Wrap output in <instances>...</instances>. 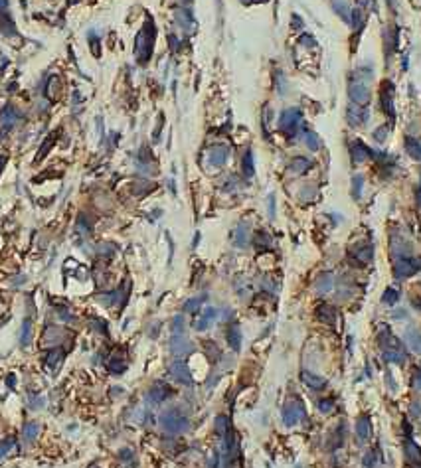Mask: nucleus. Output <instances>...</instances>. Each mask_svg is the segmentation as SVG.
I'll use <instances>...</instances> for the list:
<instances>
[{"label":"nucleus","instance_id":"61","mask_svg":"<svg viewBox=\"0 0 421 468\" xmlns=\"http://www.w3.org/2000/svg\"><path fill=\"white\" fill-rule=\"evenodd\" d=\"M182 2H188V0H182Z\"/></svg>","mask_w":421,"mask_h":468},{"label":"nucleus","instance_id":"34","mask_svg":"<svg viewBox=\"0 0 421 468\" xmlns=\"http://www.w3.org/2000/svg\"><path fill=\"white\" fill-rule=\"evenodd\" d=\"M216 433L220 437H226L230 433V419L226 415H218L216 417Z\"/></svg>","mask_w":421,"mask_h":468},{"label":"nucleus","instance_id":"37","mask_svg":"<svg viewBox=\"0 0 421 468\" xmlns=\"http://www.w3.org/2000/svg\"><path fill=\"white\" fill-rule=\"evenodd\" d=\"M362 186H364V176L362 174H356L352 178V198L354 200H360L362 196Z\"/></svg>","mask_w":421,"mask_h":468},{"label":"nucleus","instance_id":"38","mask_svg":"<svg viewBox=\"0 0 421 468\" xmlns=\"http://www.w3.org/2000/svg\"><path fill=\"white\" fill-rule=\"evenodd\" d=\"M61 360H63V350H61V348L52 350V352L48 354V358H46L48 365H52V367H57V365L61 364Z\"/></svg>","mask_w":421,"mask_h":468},{"label":"nucleus","instance_id":"41","mask_svg":"<svg viewBox=\"0 0 421 468\" xmlns=\"http://www.w3.org/2000/svg\"><path fill=\"white\" fill-rule=\"evenodd\" d=\"M316 188L315 186H303V190H301V194H299V198H301V202H311V200H316Z\"/></svg>","mask_w":421,"mask_h":468},{"label":"nucleus","instance_id":"21","mask_svg":"<svg viewBox=\"0 0 421 468\" xmlns=\"http://www.w3.org/2000/svg\"><path fill=\"white\" fill-rule=\"evenodd\" d=\"M218 318V310L216 308H212V306H210V308H206L204 310V314L198 318V322H196V330H206V328H210V326H212V322Z\"/></svg>","mask_w":421,"mask_h":468},{"label":"nucleus","instance_id":"35","mask_svg":"<svg viewBox=\"0 0 421 468\" xmlns=\"http://www.w3.org/2000/svg\"><path fill=\"white\" fill-rule=\"evenodd\" d=\"M350 22H352V24H354V28L360 32V30L364 28V24H366V14H364V12L358 8V10H354L352 14H350Z\"/></svg>","mask_w":421,"mask_h":468},{"label":"nucleus","instance_id":"15","mask_svg":"<svg viewBox=\"0 0 421 468\" xmlns=\"http://www.w3.org/2000/svg\"><path fill=\"white\" fill-rule=\"evenodd\" d=\"M316 318H318L322 324H328V326H332V324L336 322V310H334L330 304L322 302V304H318V306H316Z\"/></svg>","mask_w":421,"mask_h":468},{"label":"nucleus","instance_id":"9","mask_svg":"<svg viewBox=\"0 0 421 468\" xmlns=\"http://www.w3.org/2000/svg\"><path fill=\"white\" fill-rule=\"evenodd\" d=\"M346 121L350 127H362L368 123V109L358 107L354 103H350L346 109Z\"/></svg>","mask_w":421,"mask_h":468},{"label":"nucleus","instance_id":"62","mask_svg":"<svg viewBox=\"0 0 421 468\" xmlns=\"http://www.w3.org/2000/svg\"><path fill=\"white\" fill-rule=\"evenodd\" d=\"M91 468H97V466H91Z\"/></svg>","mask_w":421,"mask_h":468},{"label":"nucleus","instance_id":"3","mask_svg":"<svg viewBox=\"0 0 421 468\" xmlns=\"http://www.w3.org/2000/svg\"><path fill=\"white\" fill-rule=\"evenodd\" d=\"M301 125H303V113H301V109L289 107V109L281 111V115H279V129L283 130L285 134L295 136Z\"/></svg>","mask_w":421,"mask_h":468},{"label":"nucleus","instance_id":"33","mask_svg":"<svg viewBox=\"0 0 421 468\" xmlns=\"http://www.w3.org/2000/svg\"><path fill=\"white\" fill-rule=\"evenodd\" d=\"M255 247H257V249H263V251L271 247V237H269L267 231H257V233H255Z\"/></svg>","mask_w":421,"mask_h":468},{"label":"nucleus","instance_id":"51","mask_svg":"<svg viewBox=\"0 0 421 468\" xmlns=\"http://www.w3.org/2000/svg\"><path fill=\"white\" fill-rule=\"evenodd\" d=\"M78 229L83 233V235H87V233H89V223H87L85 217H79V221H78Z\"/></svg>","mask_w":421,"mask_h":468},{"label":"nucleus","instance_id":"17","mask_svg":"<svg viewBox=\"0 0 421 468\" xmlns=\"http://www.w3.org/2000/svg\"><path fill=\"white\" fill-rule=\"evenodd\" d=\"M311 166H313V162L307 158V156H295V160L289 164V172L293 176H303L311 170Z\"/></svg>","mask_w":421,"mask_h":468},{"label":"nucleus","instance_id":"11","mask_svg":"<svg viewBox=\"0 0 421 468\" xmlns=\"http://www.w3.org/2000/svg\"><path fill=\"white\" fill-rule=\"evenodd\" d=\"M378 346L382 348V352H386V350H403L401 342L388 330V326L380 328V332H378Z\"/></svg>","mask_w":421,"mask_h":468},{"label":"nucleus","instance_id":"10","mask_svg":"<svg viewBox=\"0 0 421 468\" xmlns=\"http://www.w3.org/2000/svg\"><path fill=\"white\" fill-rule=\"evenodd\" d=\"M168 373L178 381V383H184V385H192V373H190V369H188V365H186V362H180V360H176V362H172L170 364V367H168Z\"/></svg>","mask_w":421,"mask_h":468},{"label":"nucleus","instance_id":"46","mask_svg":"<svg viewBox=\"0 0 421 468\" xmlns=\"http://www.w3.org/2000/svg\"><path fill=\"white\" fill-rule=\"evenodd\" d=\"M16 446V441L14 439H6L4 442H0V458H4L8 454V450H12Z\"/></svg>","mask_w":421,"mask_h":468},{"label":"nucleus","instance_id":"7","mask_svg":"<svg viewBox=\"0 0 421 468\" xmlns=\"http://www.w3.org/2000/svg\"><path fill=\"white\" fill-rule=\"evenodd\" d=\"M228 156H230V148L224 146V144H216L208 150V166L210 168H222L226 162H228Z\"/></svg>","mask_w":421,"mask_h":468},{"label":"nucleus","instance_id":"23","mask_svg":"<svg viewBox=\"0 0 421 468\" xmlns=\"http://www.w3.org/2000/svg\"><path fill=\"white\" fill-rule=\"evenodd\" d=\"M334 288V279H332V275L330 273H322L318 279H316V283H315V290L322 296V294H326V292H330Z\"/></svg>","mask_w":421,"mask_h":468},{"label":"nucleus","instance_id":"14","mask_svg":"<svg viewBox=\"0 0 421 468\" xmlns=\"http://www.w3.org/2000/svg\"><path fill=\"white\" fill-rule=\"evenodd\" d=\"M170 387L166 385V383H162V381H157L153 387H151V391H149V401L151 403H162L164 399H168L170 397Z\"/></svg>","mask_w":421,"mask_h":468},{"label":"nucleus","instance_id":"57","mask_svg":"<svg viewBox=\"0 0 421 468\" xmlns=\"http://www.w3.org/2000/svg\"><path fill=\"white\" fill-rule=\"evenodd\" d=\"M293 26H299V28H303V20H301L297 14L293 16Z\"/></svg>","mask_w":421,"mask_h":468},{"label":"nucleus","instance_id":"26","mask_svg":"<svg viewBox=\"0 0 421 468\" xmlns=\"http://www.w3.org/2000/svg\"><path fill=\"white\" fill-rule=\"evenodd\" d=\"M303 138H305V146H307L311 152H316V150L322 148V142H320V138H318L316 132H313V130H305Z\"/></svg>","mask_w":421,"mask_h":468},{"label":"nucleus","instance_id":"53","mask_svg":"<svg viewBox=\"0 0 421 468\" xmlns=\"http://www.w3.org/2000/svg\"><path fill=\"white\" fill-rule=\"evenodd\" d=\"M267 202H269V217H275V196L273 194H269V198H267Z\"/></svg>","mask_w":421,"mask_h":468},{"label":"nucleus","instance_id":"58","mask_svg":"<svg viewBox=\"0 0 421 468\" xmlns=\"http://www.w3.org/2000/svg\"><path fill=\"white\" fill-rule=\"evenodd\" d=\"M415 387H417V389H421V373L415 377Z\"/></svg>","mask_w":421,"mask_h":468},{"label":"nucleus","instance_id":"52","mask_svg":"<svg viewBox=\"0 0 421 468\" xmlns=\"http://www.w3.org/2000/svg\"><path fill=\"white\" fill-rule=\"evenodd\" d=\"M273 283H275L273 279H267V277H265V279L261 281V286H265L269 292H275V290H277V285H273Z\"/></svg>","mask_w":421,"mask_h":468},{"label":"nucleus","instance_id":"42","mask_svg":"<svg viewBox=\"0 0 421 468\" xmlns=\"http://www.w3.org/2000/svg\"><path fill=\"white\" fill-rule=\"evenodd\" d=\"M30 332H32V320L26 318L24 324H22V334H20V344H22V346H28V342H30Z\"/></svg>","mask_w":421,"mask_h":468},{"label":"nucleus","instance_id":"49","mask_svg":"<svg viewBox=\"0 0 421 468\" xmlns=\"http://www.w3.org/2000/svg\"><path fill=\"white\" fill-rule=\"evenodd\" d=\"M277 89H279L281 95H287V93H285V91H287V83H285L283 73H279V75H277Z\"/></svg>","mask_w":421,"mask_h":468},{"label":"nucleus","instance_id":"13","mask_svg":"<svg viewBox=\"0 0 421 468\" xmlns=\"http://www.w3.org/2000/svg\"><path fill=\"white\" fill-rule=\"evenodd\" d=\"M380 103H382V109L384 113H388L392 119H394V85L390 81H386L382 85V91H380Z\"/></svg>","mask_w":421,"mask_h":468},{"label":"nucleus","instance_id":"50","mask_svg":"<svg viewBox=\"0 0 421 468\" xmlns=\"http://www.w3.org/2000/svg\"><path fill=\"white\" fill-rule=\"evenodd\" d=\"M299 44H303L305 48H313V46H315V38L309 36V34H303V36L299 38Z\"/></svg>","mask_w":421,"mask_h":468},{"label":"nucleus","instance_id":"29","mask_svg":"<svg viewBox=\"0 0 421 468\" xmlns=\"http://www.w3.org/2000/svg\"><path fill=\"white\" fill-rule=\"evenodd\" d=\"M16 119H18V113H16V109H12V107H6V109H2V115H0V123H2V127H4V129H10V127L16 123Z\"/></svg>","mask_w":421,"mask_h":468},{"label":"nucleus","instance_id":"54","mask_svg":"<svg viewBox=\"0 0 421 468\" xmlns=\"http://www.w3.org/2000/svg\"><path fill=\"white\" fill-rule=\"evenodd\" d=\"M218 464H220V454L216 452L212 458H210V462H208V468H218Z\"/></svg>","mask_w":421,"mask_h":468},{"label":"nucleus","instance_id":"20","mask_svg":"<svg viewBox=\"0 0 421 468\" xmlns=\"http://www.w3.org/2000/svg\"><path fill=\"white\" fill-rule=\"evenodd\" d=\"M249 241V221H239L236 227V235H234V243L237 247H245Z\"/></svg>","mask_w":421,"mask_h":468},{"label":"nucleus","instance_id":"19","mask_svg":"<svg viewBox=\"0 0 421 468\" xmlns=\"http://www.w3.org/2000/svg\"><path fill=\"white\" fill-rule=\"evenodd\" d=\"M372 435V421L368 415H360L356 421V437L360 441H368Z\"/></svg>","mask_w":421,"mask_h":468},{"label":"nucleus","instance_id":"5","mask_svg":"<svg viewBox=\"0 0 421 468\" xmlns=\"http://www.w3.org/2000/svg\"><path fill=\"white\" fill-rule=\"evenodd\" d=\"M419 269H421V261H417L413 257H399V259H395V265H394V273L397 279H407V277L415 275Z\"/></svg>","mask_w":421,"mask_h":468},{"label":"nucleus","instance_id":"43","mask_svg":"<svg viewBox=\"0 0 421 468\" xmlns=\"http://www.w3.org/2000/svg\"><path fill=\"white\" fill-rule=\"evenodd\" d=\"M176 20L180 22V26H184V28H188V30L194 26V20H192V14H190V12L178 10V12H176Z\"/></svg>","mask_w":421,"mask_h":468},{"label":"nucleus","instance_id":"4","mask_svg":"<svg viewBox=\"0 0 421 468\" xmlns=\"http://www.w3.org/2000/svg\"><path fill=\"white\" fill-rule=\"evenodd\" d=\"M283 423L287 425V427H295V425H299L303 419H305V405H303V401L301 399H291V401H287L285 403V407H283Z\"/></svg>","mask_w":421,"mask_h":468},{"label":"nucleus","instance_id":"48","mask_svg":"<svg viewBox=\"0 0 421 468\" xmlns=\"http://www.w3.org/2000/svg\"><path fill=\"white\" fill-rule=\"evenodd\" d=\"M388 132H390V129L384 125V127L376 129V130L372 132V136H374V140H378V142H384V140H386V136H388Z\"/></svg>","mask_w":421,"mask_h":468},{"label":"nucleus","instance_id":"47","mask_svg":"<svg viewBox=\"0 0 421 468\" xmlns=\"http://www.w3.org/2000/svg\"><path fill=\"white\" fill-rule=\"evenodd\" d=\"M172 332H174V334H184V316H182V314L174 316V320H172Z\"/></svg>","mask_w":421,"mask_h":468},{"label":"nucleus","instance_id":"39","mask_svg":"<svg viewBox=\"0 0 421 468\" xmlns=\"http://www.w3.org/2000/svg\"><path fill=\"white\" fill-rule=\"evenodd\" d=\"M109 369L113 371V373H123L125 369H127V362L123 360V358H111L109 360Z\"/></svg>","mask_w":421,"mask_h":468},{"label":"nucleus","instance_id":"59","mask_svg":"<svg viewBox=\"0 0 421 468\" xmlns=\"http://www.w3.org/2000/svg\"><path fill=\"white\" fill-rule=\"evenodd\" d=\"M4 160H6V158H4V156H0V168H2V166H4Z\"/></svg>","mask_w":421,"mask_h":468},{"label":"nucleus","instance_id":"16","mask_svg":"<svg viewBox=\"0 0 421 468\" xmlns=\"http://www.w3.org/2000/svg\"><path fill=\"white\" fill-rule=\"evenodd\" d=\"M301 379H303V383H305L307 387L315 389V391H322V389L326 387V379L320 377V375H316V373H313V371H303V373H301Z\"/></svg>","mask_w":421,"mask_h":468},{"label":"nucleus","instance_id":"6","mask_svg":"<svg viewBox=\"0 0 421 468\" xmlns=\"http://www.w3.org/2000/svg\"><path fill=\"white\" fill-rule=\"evenodd\" d=\"M348 95H350V101H352L354 105H358V107H364L366 103H370V89H368V85L366 83H360V81H350V85H348Z\"/></svg>","mask_w":421,"mask_h":468},{"label":"nucleus","instance_id":"12","mask_svg":"<svg viewBox=\"0 0 421 468\" xmlns=\"http://www.w3.org/2000/svg\"><path fill=\"white\" fill-rule=\"evenodd\" d=\"M350 156H352L354 164H362L372 156V150L362 140H354V142H350Z\"/></svg>","mask_w":421,"mask_h":468},{"label":"nucleus","instance_id":"44","mask_svg":"<svg viewBox=\"0 0 421 468\" xmlns=\"http://www.w3.org/2000/svg\"><path fill=\"white\" fill-rule=\"evenodd\" d=\"M36 437H38V425H36V423H28V425L24 427V441H26V442H32Z\"/></svg>","mask_w":421,"mask_h":468},{"label":"nucleus","instance_id":"60","mask_svg":"<svg viewBox=\"0 0 421 468\" xmlns=\"http://www.w3.org/2000/svg\"><path fill=\"white\" fill-rule=\"evenodd\" d=\"M419 206H421V188H419Z\"/></svg>","mask_w":421,"mask_h":468},{"label":"nucleus","instance_id":"25","mask_svg":"<svg viewBox=\"0 0 421 468\" xmlns=\"http://www.w3.org/2000/svg\"><path fill=\"white\" fill-rule=\"evenodd\" d=\"M405 152L413 160H421V140L413 136H405Z\"/></svg>","mask_w":421,"mask_h":468},{"label":"nucleus","instance_id":"30","mask_svg":"<svg viewBox=\"0 0 421 468\" xmlns=\"http://www.w3.org/2000/svg\"><path fill=\"white\" fill-rule=\"evenodd\" d=\"M382 358L390 364H403L405 362V350H386V352H382Z\"/></svg>","mask_w":421,"mask_h":468},{"label":"nucleus","instance_id":"18","mask_svg":"<svg viewBox=\"0 0 421 468\" xmlns=\"http://www.w3.org/2000/svg\"><path fill=\"white\" fill-rule=\"evenodd\" d=\"M403 450H405V458H407L409 462H413V464H421V448L413 442L411 437H407V439L403 441Z\"/></svg>","mask_w":421,"mask_h":468},{"label":"nucleus","instance_id":"36","mask_svg":"<svg viewBox=\"0 0 421 468\" xmlns=\"http://www.w3.org/2000/svg\"><path fill=\"white\" fill-rule=\"evenodd\" d=\"M204 302V296H196V298H190L186 304H184V312H188V314H196V312L200 310Z\"/></svg>","mask_w":421,"mask_h":468},{"label":"nucleus","instance_id":"1","mask_svg":"<svg viewBox=\"0 0 421 468\" xmlns=\"http://www.w3.org/2000/svg\"><path fill=\"white\" fill-rule=\"evenodd\" d=\"M155 24L151 20L145 22L143 30L138 32L136 40H134V55L138 59V63H147L149 57L153 55V46H155Z\"/></svg>","mask_w":421,"mask_h":468},{"label":"nucleus","instance_id":"2","mask_svg":"<svg viewBox=\"0 0 421 468\" xmlns=\"http://www.w3.org/2000/svg\"><path fill=\"white\" fill-rule=\"evenodd\" d=\"M160 425L166 433L178 435V433H184L188 429V417L180 409H168L160 415Z\"/></svg>","mask_w":421,"mask_h":468},{"label":"nucleus","instance_id":"8","mask_svg":"<svg viewBox=\"0 0 421 468\" xmlns=\"http://www.w3.org/2000/svg\"><path fill=\"white\" fill-rule=\"evenodd\" d=\"M192 350H194V346L186 338V334H172V338H170V352L176 358L188 356V354H192Z\"/></svg>","mask_w":421,"mask_h":468},{"label":"nucleus","instance_id":"24","mask_svg":"<svg viewBox=\"0 0 421 468\" xmlns=\"http://www.w3.org/2000/svg\"><path fill=\"white\" fill-rule=\"evenodd\" d=\"M405 344H407L415 354H421V332L415 330V328L405 330Z\"/></svg>","mask_w":421,"mask_h":468},{"label":"nucleus","instance_id":"40","mask_svg":"<svg viewBox=\"0 0 421 468\" xmlns=\"http://www.w3.org/2000/svg\"><path fill=\"white\" fill-rule=\"evenodd\" d=\"M397 298H399V292H397L395 288H386L384 294H382V302H384V304H390V306H394V304L397 302Z\"/></svg>","mask_w":421,"mask_h":468},{"label":"nucleus","instance_id":"56","mask_svg":"<svg viewBox=\"0 0 421 468\" xmlns=\"http://www.w3.org/2000/svg\"><path fill=\"white\" fill-rule=\"evenodd\" d=\"M411 415H413V417H419V415H421V407H419V403H413V405H411Z\"/></svg>","mask_w":421,"mask_h":468},{"label":"nucleus","instance_id":"55","mask_svg":"<svg viewBox=\"0 0 421 468\" xmlns=\"http://www.w3.org/2000/svg\"><path fill=\"white\" fill-rule=\"evenodd\" d=\"M372 462H374V452H368V454L364 456V466H366V468H370V466H372Z\"/></svg>","mask_w":421,"mask_h":468},{"label":"nucleus","instance_id":"28","mask_svg":"<svg viewBox=\"0 0 421 468\" xmlns=\"http://www.w3.org/2000/svg\"><path fill=\"white\" fill-rule=\"evenodd\" d=\"M241 170H243V176H245V178H253V174H255V164H253V154H251V150H247V152L243 154Z\"/></svg>","mask_w":421,"mask_h":468},{"label":"nucleus","instance_id":"22","mask_svg":"<svg viewBox=\"0 0 421 468\" xmlns=\"http://www.w3.org/2000/svg\"><path fill=\"white\" fill-rule=\"evenodd\" d=\"M350 257H354L360 265H366L374 259V247L372 245H364V247H358V249H352L350 251Z\"/></svg>","mask_w":421,"mask_h":468},{"label":"nucleus","instance_id":"45","mask_svg":"<svg viewBox=\"0 0 421 468\" xmlns=\"http://www.w3.org/2000/svg\"><path fill=\"white\" fill-rule=\"evenodd\" d=\"M318 411L324 415H330L334 411V401L332 399H320L318 401Z\"/></svg>","mask_w":421,"mask_h":468},{"label":"nucleus","instance_id":"31","mask_svg":"<svg viewBox=\"0 0 421 468\" xmlns=\"http://www.w3.org/2000/svg\"><path fill=\"white\" fill-rule=\"evenodd\" d=\"M228 344L232 346L234 352H239V350H241V332H239L236 326L228 330Z\"/></svg>","mask_w":421,"mask_h":468},{"label":"nucleus","instance_id":"27","mask_svg":"<svg viewBox=\"0 0 421 468\" xmlns=\"http://www.w3.org/2000/svg\"><path fill=\"white\" fill-rule=\"evenodd\" d=\"M332 10H334L344 22H350V14H352V10H350V6L344 2V0H332Z\"/></svg>","mask_w":421,"mask_h":468},{"label":"nucleus","instance_id":"32","mask_svg":"<svg viewBox=\"0 0 421 468\" xmlns=\"http://www.w3.org/2000/svg\"><path fill=\"white\" fill-rule=\"evenodd\" d=\"M374 77V69L372 67H366V65H362V67H358L356 71H354V81H360V83H366V81H370Z\"/></svg>","mask_w":421,"mask_h":468}]
</instances>
